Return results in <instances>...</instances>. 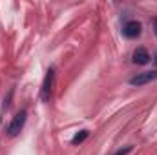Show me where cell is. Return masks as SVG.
Segmentation results:
<instances>
[{
    "label": "cell",
    "instance_id": "cell-8",
    "mask_svg": "<svg viewBox=\"0 0 157 155\" xmlns=\"http://www.w3.org/2000/svg\"><path fill=\"white\" fill-rule=\"evenodd\" d=\"M154 31H155V37H157V18L154 20Z\"/></svg>",
    "mask_w": 157,
    "mask_h": 155
},
{
    "label": "cell",
    "instance_id": "cell-9",
    "mask_svg": "<svg viewBox=\"0 0 157 155\" xmlns=\"http://www.w3.org/2000/svg\"><path fill=\"white\" fill-rule=\"evenodd\" d=\"M155 62H157V55H155Z\"/></svg>",
    "mask_w": 157,
    "mask_h": 155
},
{
    "label": "cell",
    "instance_id": "cell-1",
    "mask_svg": "<svg viewBox=\"0 0 157 155\" xmlns=\"http://www.w3.org/2000/svg\"><path fill=\"white\" fill-rule=\"evenodd\" d=\"M26 110H20L17 115L13 117V120H11V124L7 126V135L9 137H15V135H18L20 131H22V128H24V124H26Z\"/></svg>",
    "mask_w": 157,
    "mask_h": 155
},
{
    "label": "cell",
    "instance_id": "cell-7",
    "mask_svg": "<svg viewBox=\"0 0 157 155\" xmlns=\"http://www.w3.org/2000/svg\"><path fill=\"white\" fill-rule=\"evenodd\" d=\"M130 152H132V146H126V148H121V150H117L113 155H128Z\"/></svg>",
    "mask_w": 157,
    "mask_h": 155
},
{
    "label": "cell",
    "instance_id": "cell-4",
    "mask_svg": "<svg viewBox=\"0 0 157 155\" xmlns=\"http://www.w3.org/2000/svg\"><path fill=\"white\" fill-rule=\"evenodd\" d=\"M122 35H124L126 39H137V37L141 35V24H139L137 20L126 22L124 28H122Z\"/></svg>",
    "mask_w": 157,
    "mask_h": 155
},
{
    "label": "cell",
    "instance_id": "cell-3",
    "mask_svg": "<svg viewBox=\"0 0 157 155\" xmlns=\"http://www.w3.org/2000/svg\"><path fill=\"white\" fill-rule=\"evenodd\" d=\"M155 78H157V71H144V73H137L135 77L130 78V84L132 86H144V84H148Z\"/></svg>",
    "mask_w": 157,
    "mask_h": 155
},
{
    "label": "cell",
    "instance_id": "cell-5",
    "mask_svg": "<svg viewBox=\"0 0 157 155\" xmlns=\"http://www.w3.org/2000/svg\"><path fill=\"white\" fill-rule=\"evenodd\" d=\"M133 62L135 64H148L150 62V53H148V49H144V47H137L135 51H133Z\"/></svg>",
    "mask_w": 157,
    "mask_h": 155
},
{
    "label": "cell",
    "instance_id": "cell-2",
    "mask_svg": "<svg viewBox=\"0 0 157 155\" xmlns=\"http://www.w3.org/2000/svg\"><path fill=\"white\" fill-rule=\"evenodd\" d=\"M53 82H55V70H53V68H49V70H48V73H46V77H44V82H42V89H40V97H42V100H44V102H48V100H49V97H51Z\"/></svg>",
    "mask_w": 157,
    "mask_h": 155
},
{
    "label": "cell",
    "instance_id": "cell-6",
    "mask_svg": "<svg viewBox=\"0 0 157 155\" xmlns=\"http://www.w3.org/2000/svg\"><path fill=\"white\" fill-rule=\"evenodd\" d=\"M86 139H88V131H86V130H82V131H78L77 135L71 139V144H75V146H77V144H80V142H84Z\"/></svg>",
    "mask_w": 157,
    "mask_h": 155
}]
</instances>
